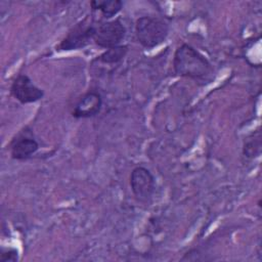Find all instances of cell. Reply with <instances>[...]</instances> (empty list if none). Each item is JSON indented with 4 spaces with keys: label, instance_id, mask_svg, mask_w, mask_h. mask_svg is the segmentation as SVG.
<instances>
[{
    "label": "cell",
    "instance_id": "obj_11",
    "mask_svg": "<svg viewBox=\"0 0 262 262\" xmlns=\"http://www.w3.org/2000/svg\"><path fill=\"white\" fill-rule=\"evenodd\" d=\"M260 138H261L260 133L257 134V137L253 134V136L251 138H248V140L245 142V145L243 148V154L245 157L254 158L259 154L260 146H261Z\"/></svg>",
    "mask_w": 262,
    "mask_h": 262
},
{
    "label": "cell",
    "instance_id": "obj_2",
    "mask_svg": "<svg viewBox=\"0 0 262 262\" xmlns=\"http://www.w3.org/2000/svg\"><path fill=\"white\" fill-rule=\"evenodd\" d=\"M135 35L143 48L151 49L166 41L169 35V26L158 16L143 15L138 17L135 23Z\"/></svg>",
    "mask_w": 262,
    "mask_h": 262
},
{
    "label": "cell",
    "instance_id": "obj_5",
    "mask_svg": "<svg viewBox=\"0 0 262 262\" xmlns=\"http://www.w3.org/2000/svg\"><path fill=\"white\" fill-rule=\"evenodd\" d=\"M9 92L21 104L33 103L44 97L43 89L35 85L33 80L26 74H19L14 78Z\"/></svg>",
    "mask_w": 262,
    "mask_h": 262
},
{
    "label": "cell",
    "instance_id": "obj_12",
    "mask_svg": "<svg viewBox=\"0 0 262 262\" xmlns=\"http://www.w3.org/2000/svg\"><path fill=\"white\" fill-rule=\"evenodd\" d=\"M18 260V252L12 247H1L0 250V261L1 262H16Z\"/></svg>",
    "mask_w": 262,
    "mask_h": 262
},
{
    "label": "cell",
    "instance_id": "obj_8",
    "mask_svg": "<svg viewBox=\"0 0 262 262\" xmlns=\"http://www.w3.org/2000/svg\"><path fill=\"white\" fill-rule=\"evenodd\" d=\"M102 107V96L98 91L89 90L81 96L72 112L76 119H89L98 115Z\"/></svg>",
    "mask_w": 262,
    "mask_h": 262
},
{
    "label": "cell",
    "instance_id": "obj_10",
    "mask_svg": "<svg viewBox=\"0 0 262 262\" xmlns=\"http://www.w3.org/2000/svg\"><path fill=\"white\" fill-rule=\"evenodd\" d=\"M128 53V46L126 45H119L116 47H112L105 49L97 59L105 64H115L120 62L124 59L126 54Z\"/></svg>",
    "mask_w": 262,
    "mask_h": 262
},
{
    "label": "cell",
    "instance_id": "obj_6",
    "mask_svg": "<svg viewBox=\"0 0 262 262\" xmlns=\"http://www.w3.org/2000/svg\"><path fill=\"white\" fill-rule=\"evenodd\" d=\"M8 147L13 160L26 161L35 155L40 146L33 131L29 127H25L12 138Z\"/></svg>",
    "mask_w": 262,
    "mask_h": 262
},
{
    "label": "cell",
    "instance_id": "obj_9",
    "mask_svg": "<svg viewBox=\"0 0 262 262\" xmlns=\"http://www.w3.org/2000/svg\"><path fill=\"white\" fill-rule=\"evenodd\" d=\"M123 2L120 0H93L90 7L93 11H100L106 19L117 15L123 8Z\"/></svg>",
    "mask_w": 262,
    "mask_h": 262
},
{
    "label": "cell",
    "instance_id": "obj_4",
    "mask_svg": "<svg viewBox=\"0 0 262 262\" xmlns=\"http://www.w3.org/2000/svg\"><path fill=\"white\" fill-rule=\"evenodd\" d=\"M126 33V28L120 18L101 21L95 26L93 42L98 47L108 49L121 45Z\"/></svg>",
    "mask_w": 262,
    "mask_h": 262
},
{
    "label": "cell",
    "instance_id": "obj_7",
    "mask_svg": "<svg viewBox=\"0 0 262 262\" xmlns=\"http://www.w3.org/2000/svg\"><path fill=\"white\" fill-rule=\"evenodd\" d=\"M130 186L136 199L139 201H147L155 191L156 180L147 168L137 166L131 171Z\"/></svg>",
    "mask_w": 262,
    "mask_h": 262
},
{
    "label": "cell",
    "instance_id": "obj_1",
    "mask_svg": "<svg viewBox=\"0 0 262 262\" xmlns=\"http://www.w3.org/2000/svg\"><path fill=\"white\" fill-rule=\"evenodd\" d=\"M173 69L176 75L195 82L210 83L214 70L208 58L189 44H181L173 57Z\"/></svg>",
    "mask_w": 262,
    "mask_h": 262
},
{
    "label": "cell",
    "instance_id": "obj_3",
    "mask_svg": "<svg viewBox=\"0 0 262 262\" xmlns=\"http://www.w3.org/2000/svg\"><path fill=\"white\" fill-rule=\"evenodd\" d=\"M95 24L91 17L86 16L68 32L64 38L56 46L58 51H72L86 47L93 40Z\"/></svg>",
    "mask_w": 262,
    "mask_h": 262
}]
</instances>
